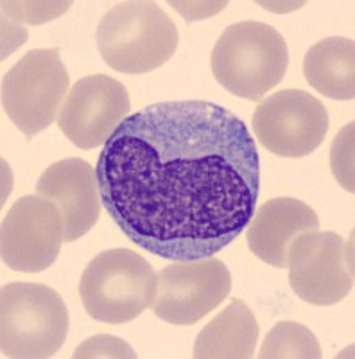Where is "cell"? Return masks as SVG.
<instances>
[{"label":"cell","mask_w":355,"mask_h":359,"mask_svg":"<svg viewBox=\"0 0 355 359\" xmlns=\"http://www.w3.org/2000/svg\"><path fill=\"white\" fill-rule=\"evenodd\" d=\"M95 175L124 236L174 262L232 245L260 194V155L248 126L209 101L156 102L127 115Z\"/></svg>","instance_id":"cell-1"},{"label":"cell","mask_w":355,"mask_h":359,"mask_svg":"<svg viewBox=\"0 0 355 359\" xmlns=\"http://www.w3.org/2000/svg\"><path fill=\"white\" fill-rule=\"evenodd\" d=\"M214 78L230 94L262 101L289 67L284 36L264 22H239L223 31L210 57Z\"/></svg>","instance_id":"cell-2"},{"label":"cell","mask_w":355,"mask_h":359,"mask_svg":"<svg viewBox=\"0 0 355 359\" xmlns=\"http://www.w3.org/2000/svg\"><path fill=\"white\" fill-rule=\"evenodd\" d=\"M95 43L110 69L147 74L174 56L178 29L156 2H120L99 22Z\"/></svg>","instance_id":"cell-3"},{"label":"cell","mask_w":355,"mask_h":359,"mask_svg":"<svg viewBox=\"0 0 355 359\" xmlns=\"http://www.w3.org/2000/svg\"><path fill=\"white\" fill-rule=\"evenodd\" d=\"M69 334L63 298L43 284L13 282L0 293V348L4 358H53Z\"/></svg>","instance_id":"cell-4"},{"label":"cell","mask_w":355,"mask_h":359,"mask_svg":"<svg viewBox=\"0 0 355 359\" xmlns=\"http://www.w3.org/2000/svg\"><path fill=\"white\" fill-rule=\"evenodd\" d=\"M156 273L151 264L127 248L101 252L86 266L79 294L88 316L118 325L135 320L156 297Z\"/></svg>","instance_id":"cell-5"},{"label":"cell","mask_w":355,"mask_h":359,"mask_svg":"<svg viewBox=\"0 0 355 359\" xmlns=\"http://www.w3.org/2000/svg\"><path fill=\"white\" fill-rule=\"evenodd\" d=\"M69 85V70L56 47L29 50L2 78V107L22 133L33 137L57 118Z\"/></svg>","instance_id":"cell-6"},{"label":"cell","mask_w":355,"mask_h":359,"mask_svg":"<svg viewBox=\"0 0 355 359\" xmlns=\"http://www.w3.org/2000/svg\"><path fill=\"white\" fill-rule=\"evenodd\" d=\"M289 284L303 302L334 306L354 290V241L335 232H312L291 246Z\"/></svg>","instance_id":"cell-7"},{"label":"cell","mask_w":355,"mask_h":359,"mask_svg":"<svg viewBox=\"0 0 355 359\" xmlns=\"http://www.w3.org/2000/svg\"><path fill=\"white\" fill-rule=\"evenodd\" d=\"M156 284L153 313L172 325H194L228 298L232 273L212 255L165 266L156 273Z\"/></svg>","instance_id":"cell-8"},{"label":"cell","mask_w":355,"mask_h":359,"mask_svg":"<svg viewBox=\"0 0 355 359\" xmlns=\"http://www.w3.org/2000/svg\"><path fill=\"white\" fill-rule=\"evenodd\" d=\"M251 123L255 137L267 151L302 158L316 151L327 137L328 114L314 95L287 88L260 101Z\"/></svg>","instance_id":"cell-9"},{"label":"cell","mask_w":355,"mask_h":359,"mask_svg":"<svg viewBox=\"0 0 355 359\" xmlns=\"http://www.w3.org/2000/svg\"><path fill=\"white\" fill-rule=\"evenodd\" d=\"M63 233L62 212L53 201L40 194L20 198L2 221V261L13 271H43L60 255Z\"/></svg>","instance_id":"cell-10"},{"label":"cell","mask_w":355,"mask_h":359,"mask_svg":"<svg viewBox=\"0 0 355 359\" xmlns=\"http://www.w3.org/2000/svg\"><path fill=\"white\" fill-rule=\"evenodd\" d=\"M131 110L126 86L117 79L95 74L70 88L57 114V128L74 146L95 149L104 146Z\"/></svg>","instance_id":"cell-11"},{"label":"cell","mask_w":355,"mask_h":359,"mask_svg":"<svg viewBox=\"0 0 355 359\" xmlns=\"http://www.w3.org/2000/svg\"><path fill=\"white\" fill-rule=\"evenodd\" d=\"M36 192L53 201L63 217V241L88 233L101 216V192L95 169L83 158H65L43 171Z\"/></svg>","instance_id":"cell-12"},{"label":"cell","mask_w":355,"mask_h":359,"mask_svg":"<svg viewBox=\"0 0 355 359\" xmlns=\"http://www.w3.org/2000/svg\"><path fill=\"white\" fill-rule=\"evenodd\" d=\"M248 246L265 264L287 268L291 246L298 237L318 232L319 217L310 205L294 198L265 201L248 224Z\"/></svg>","instance_id":"cell-13"},{"label":"cell","mask_w":355,"mask_h":359,"mask_svg":"<svg viewBox=\"0 0 355 359\" xmlns=\"http://www.w3.org/2000/svg\"><path fill=\"white\" fill-rule=\"evenodd\" d=\"M257 339L255 314L242 300H232L201 329L192 355L196 359H249L253 358Z\"/></svg>","instance_id":"cell-14"},{"label":"cell","mask_w":355,"mask_h":359,"mask_svg":"<svg viewBox=\"0 0 355 359\" xmlns=\"http://www.w3.org/2000/svg\"><path fill=\"white\" fill-rule=\"evenodd\" d=\"M307 83L328 99L355 97V43L351 38L330 36L307 50L303 60Z\"/></svg>","instance_id":"cell-15"},{"label":"cell","mask_w":355,"mask_h":359,"mask_svg":"<svg viewBox=\"0 0 355 359\" xmlns=\"http://www.w3.org/2000/svg\"><path fill=\"white\" fill-rule=\"evenodd\" d=\"M260 359H319L321 347L319 341L305 325L296 322H280L267 332Z\"/></svg>","instance_id":"cell-16"},{"label":"cell","mask_w":355,"mask_h":359,"mask_svg":"<svg viewBox=\"0 0 355 359\" xmlns=\"http://www.w3.org/2000/svg\"><path fill=\"white\" fill-rule=\"evenodd\" d=\"M354 121L339 131L330 147L332 175L337 184L348 192L355 191L354 185Z\"/></svg>","instance_id":"cell-17"},{"label":"cell","mask_w":355,"mask_h":359,"mask_svg":"<svg viewBox=\"0 0 355 359\" xmlns=\"http://www.w3.org/2000/svg\"><path fill=\"white\" fill-rule=\"evenodd\" d=\"M70 8V2H2V13L27 24H46Z\"/></svg>","instance_id":"cell-18"},{"label":"cell","mask_w":355,"mask_h":359,"mask_svg":"<svg viewBox=\"0 0 355 359\" xmlns=\"http://www.w3.org/2000/svg\"><path fill=\"white\" fill-rule=\"evenodd\" d=\"M74 358H137V352L115 336H95L86 339L74 352Z\"/></svg>","instance_id":"cell-19"}]
</instances>
